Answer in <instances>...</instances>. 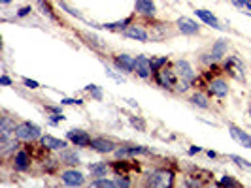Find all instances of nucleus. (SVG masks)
<instances>
[{
	"instance_id": "obj_1",
	"label": "nucleus",
	"mask_w": 251,
	"mask_h": 188,
	"mask_svg": "<svg viewBox=\"0 0 251 188\" xmlns=\"http://www.w3.org/2000/svg\"><path fill=\"white\" fill-rule=\"evenodd\" d=\"M14 136L23 143H32L36 139H40L44 134H42V128L38 124L31 122V120H21V122H17V128H16Z\"/></svg>"
},
{
	"instance_id": "obj_2",
	"label": "nucleus",
	"mask_w": 251,
	"mask_h": 188,
	"mask_svg": "<svg viewBox=\"0 0 251 188\" xmlns=\"http://www.w3.org/2000/svg\"><path fill=\"white\" fill-rule=\"evenodd\" d=\"M178 79L179 77H178V73H176V70H174V66H170V64L162 66L161 70H157V72L153 73V81L161 87V88H164V90H174Z\"/></svg>"
},
{
	"instance_id": "obj_3",
	"label": "nucleus",
	"mask_w": 251,
	"mask_h": 188,
	"mask_svg": "<svg viewBox=\"0 0 251 188\" xmlns=\"http://www.w3.org/2000/svg\"><path fill=\"white\" fill-rule=\"evenodd\" d=\"M223 70L227 72L229 77H233L236 81H246V66H244V62L238 55L225 57L223 58Z\"/></svg>"
},
{
	"instance_id": "obj_4",
	"label": "nucleus",
	"mask_w": 251,
	"mask_h": 188,
	"mask_svg": "<svg viewBox=\"0 0 251 188\" xmlns=\"http://www.w3.org/2000/svg\"><path fill=\"white\" fill-rule=\"evenodd\" d=\"M145 187H157V188H166L174 185V173L170 170H153L147 173L145 177Z\"/></svg>"
},
{
	"instance_id": "obj_5",
	"label": "nucleus",
	"mask_w": 251,
	"mask_h": 188,
	"mask_svg": "<svg viewBox=\"0 0 251 188\" xmlns=\"http://www.w3.org/2000/svg\"><path fill=\"white\" fill-rule=\"evenodd\" d=\"M149 154H153V149L143 145H117V149L113 151V156L117 160H130L134 156H149Z\"/></svg>"
},
{
	"instance_id": "obj_6",
	"label": "nucleus",
	"mask_w": 251,
	"mask_h": 188,
	"mask_svg": "<svg viewBox=\"0 0 251 188\" xmlns=\"http://www.w3.org/2000/svg\"><path fill=\"white\" fill-rule=\"evenodd\" d=\"M206 92L212 96V98H217V100H225L231 92V87H229V81L223 77V75H217L214 79L208 81L206 85Z\"/></svg>"
},
{
	"instance_id": "obj_7",
	"label": "nucleus",
	"mask_w": 251,
	"mask_h": 188,
	"mask_svg": "<svg viewBox=\"0 0 251 188\" xmlns=\"http://www.w3.org/2000/svg\"><path fill=\"white\" fill-rule=\"evenodd\" d=\"M10 166H12V170L17 171V173H27V171L31 170V166H32V156L31 153L27 151V149H17L16 153L10 156Z\"/></svg>"
},
{
	"instance_id": "obj_8",
	"label": "nucleus",
	"mask_w": 251,
	"mask_h": 188,
	"mask_svg": "<svg viewBox=\"0 0 251 188\" xmlns=\"http://www.w3.org/2000/svg\"><path fill=\"white\" fill-rule=\"evenodd\" d=\"M59 177H61L63 185H66V187H83L85 185V175L79 170H76V168L63 170L59 173Z\"/></svg>"
},
{
	"instance_id": "obj_9",
	"label": "nucleus",
	"mask_w": 251,
	"mask_h": 188,
	"mask_svg": "<svg viewBox=\"0 0 251 188\" xmlns=\"http://www.w3.org/2000/svg\"><path fill=\"white\" fill-rule=\"evenodd\" d=\"M91 149H93L94 153H100V154H113V151L117 149V143H115L111 137L98 136V137H93Z\"/></svg>"
},
{
	"instance_id": "obj_10",
	"label": "nucleus",
	"mask_w": 251,
	"mask_h": 188,
	"mask_svg": "<svg viewBox=\"0 0 251 188\" xmlns=\"http://www.w3.org/2000/svg\"><path fill=\"white\" fill-rule=\"evenodd\" d=\"M134 73H136L140 79H143V81L151 79V77H153L151 58H147L145 55H138V57H136V62H134Z\"/></svg>"
},
{
	"instance_id": "obj_11",
	"label": "nucleus",
	"mask_w": 251,
	"mask_h": 188,
	"mask_svg": "<svg viewBox=\"0 0 251 188\" xmlns=\"http://www.w3.org/2000/svg\"><path fill=\"white\" fill-rule=\"evenodd\" d=\"M66 139L70 141L74 147H91V141H93L89 132H85L81 128H72V130H68Z\"/></svg>"
},
{
	"instance_id": "obj_12",
	"label": "nucleus",
	"mask_w": 251,
	"mask_h": 188,
	"mask_svg": "<svg viewBox=\"0 0 251 188\" xmlns=\"http://www.w3.org/2000/svg\"><path fill=\"white\" fill-rule=\"evenodd\" d=\"M21 143L16 136H0V156L10 158L17 149H21Z\"/></svg>"
},
{
	"instance_id": "obj_13",
	"label": "nucleus",
	"mask_w": 251,
	"mask_h": 188,
	"mask_svg": "<svg viewBox=\"0 0 251 188\" xmlns=\"http://www.w3.org/2000/svg\"><path fill=\"white\" fill-rule=\"evenodd\" d=\"M187 102L191 103L193 107H198V109H212V96L206 92V90H195L187 96Z\"/></svg>"
},
{
	"instance_id": "obj_14",
	"label": "nucleus",
	"mask_w": 251,
	"mask_h": 188,
	"mask_svg": "<svg viewBox=\"0 0 251 188\" xmlns=\"http://www.w3.org/2000/svg\"><path fill=\"white\" fill-rule=\"evenodd\" d=\"M134 62H136V57H130L126 53H119L113 57V66L121 73H134Z\"/></svg>"
},
{
	"instance_id": "obj_15",
	"label": "nucleus",
	"mask_w": 251,
	"mask_h": 188,
	"mask_svg": "<svg viewBox=\"0 0 251 188\" xmlns=\"http://www.w3.org/2000/svg\"><path fill=\"white\" fill-rule=\"evenodd\" d=\"M172 66H174V70H176L178 77L187 79V81H191V83H195V81H197V72L193 70V66H191V62H189V60H176Z\"/></svg>"
},
{
	"instance_id": "obj_16",
	"label": "nucleus",
	"mask_w": 251,
	"mask_h": 188,
	"mask_svg": "<svg viewBox=\"0 0 251 188\" xmlns=\"http://www.w3.org/2000/svg\"><path fill=\"white\" fill-rule=\"evenodd\" d=\"M57 158L61 160V164H63V166H68V168H78V166L81 164V160H79V154L76 153V149H70V147H64V149H61Z\"/></svg>"
},
{
	"instance_id": "obj_17",
	"label": "nucleus",
	"mask_w": 251,
	"mask_h": 188,
	"mask_svg": "<svg viewBox=\"0 0 251 188\" xmlns=\"http://www.w3.org/2000/svg\"><path fill=\"white\" fill-rule=\"evenodd\" d=\"M227 128H229V132H231V137H233L236 143H240L242 147H246V149H251V136L248 132H244L240 126H236L234 122H229L227 124Z\"/></svg>"
},
{
	"instance_id": "obj_18",
	"label": "nucleus",
	"mask_w": 251,
	"mask_h": 188,
	"mask_svg": "<svg viewBox=\"0 0 251 188\" xmlns=\"http://www.w3.org/2000/svg\"><path fill=\"white\" fill-rule=\"evenodd\" d=\"M176 27L183 36H197L200 34V25L189 17H179L176 21Z\"/></svg>"
},
{
	"instance_id": "obj_19",
	"label": "nucleus",
	"mask_w": 251,
	"mask_h": 188,
	"mask_svg": "<svg viewBox=\"0 0 251 188\" xmlns=\"http://www.w3.org/2000/svg\"><path fill=\"white\" fill-rule=\"evenodd\" d=\"M123 36L125 38H130V40H136V42H149V32L143 29L142 25H128L125 30H123Z\"/></svg>"
},
{
	"instance_id": "obj_20",
	"label": "nucleus",
	"mask_w": 251,
	"mask_h": 188,
	"mask_svg": "<svg viewBox=\"0 0 251 188\" xmlns=\"http://www.w3.org/2000/svg\"><path fill=\"white\" fill-rule=\"evenodd\" d=\"M16 128H17L16 117L10 115L8 111H2V117H0V136H14Z\"/></svg>"
},
{
	"instance_id": "obj_21",
	"label": "nucleus",
	"mask_w": 251,
	"mask_h": 188,
	"mask_svg": "<svg viewBox=\"0 0 251 188\" xmlns=\"http://www.w3.org/2000/svg\"><path fill=\"white\" fill-rule=\"evenodd\" d=\"M40 145L47 151H61V149L68 147V139H59V137L46 134V136L40 137Z\"/></svg>"
},
{
	"instance_id": "obj_22",
	"label": "nucleus",
	"mask_w": 251,
	"mask_h": 188,
	"mask_svg": "<svg viewBox=\"0 0 251 188\" xmlns=\"http://www.w3.org/2000/svg\"><path fill=\"white\" fill-rule=\"evenodd\" d=\"M134 10H136L138 15H143V17H155V14H157V8H155L153 0H136Z\"/></svg>"
},
{
	"instance_id": "obj_23",
	"label": "nucleus",
	"mask_w": 251,
	"mask_h": 188,
	"mask_svg": "<svg viewBox=\"0 0 251 188\" xmlns=\"http://www.w3.org/2000/svg\"><path fill=\"white\" fill-rule=\"evenodd\" d=\"M227 51H229V40L221 38V40L214 42V45L210 49V55H212V58H214L215 62H219V60H223L227 57Z\"/></svg>"
},
{
	"instance_id": "obj_24",
	"label": "nucleus",
	"mask_w": 251,
	"mask_h": 188,
	"mask_svg": "<svg viewBox=\"0 0 251 188\" xmlns=\"http://www.w3.org/2000/svg\"><path fill=\"white\" fill-rule=\"evenodd\" d=\"M195 14H197V17L202 21V23H206L208 27H214V29H223L221 27V23H219V19L215 17L212 12H208V10H204V8H198V10H195Z\"/></svg>"
},
{
	"instance_id": "obj_25",
	"label": "nucleus",
	"mask_w": 251,
	"mask_h": 188,
	"mask_svg": "<svg viewBox=\"0 0 251 188\" xmlns=\"http://www.w3.org/2000/svg\"><path fill=\"white\" fill-rule=\"evenodd\" d=\"M111 170V166H108L106 162H94L89 166V173L93 179H98V177H108V173Z\"/></svg>"
},
{
	"instance_id": "obj_26",
	"label": "nucleus",
	"mask_w": 251,
	"mask_h": 188,
	"mask_svg": "<svg viewBox=\"0 0 251 188\" xmlns=\"http://www.w3.org/2000/svg\"><path fill=\"white\" fill-rule=\"evenodd\" d=\"M128 25H132V17H126L123 21H113V23H104L102 25V29H106V30H125Z\"/></svg>"
},
{
	"instance_id": "obj_27",
	"label": "nucleus",
	"mask_w": 251,
	"mask_h": 188,
	"mask_svg": "<svg viewBox=\"0 0 251 188\" xmlns=\"http://www.w3.org/2000/svg\"><path fill=\"white\" fill-rule=\"evenodd\" d=\"M89 187H93V188H117L115 187V179H108V177L91 179Z\"/></svg>"
},
{
	"instance_id": "obj_28",
	"label": "nucleus",
	"mask_w": 251,
	"mask_h": 188,
	"mask_svg": "<svg viewBox=\"0 0 251 188\" xmlns=\"http://www.w3.org/2000/svg\"><path fill=\"white\" fill-rule=\"evenodd\" d=\"M229 160H233L238 168H242V170H246V171H251L250 160H246V158H242V156H238V154H229Z\"/></svg>"
},
{
	"instance_id": "obj_29",
	"label": "nucleus",
	"mask_w": 251,
	"mask_h": 188,
	"mask_svg": "<svg viewBox=\"0 0 251 188\" xmlns=\"http://www.w3.org/2000/svg\"><path fill=\"white\" fill-rule=\"evenodd\" d=\"M193 85H195V83H191V81H187V79H181V77H179L172 92H176V94H185L187 90H191V87Z\"/></svg>"
},
{
	"instance_id": "obj_30",
	"label": "nucleus",
	"mask_w": 251,
	"mask_h": 188,
	"mask_svg": "<svg viewBox=\"0 0 251 188\" xmlns=\"http://www.w3.org/2000/svg\"><path fill=\"white\" fill-rule=\"evenodd\" d=\"M217 185H219V187H233V188H240V187H242V185H240V183L234 179L233 175H223V177H221V181H219Z\"/></svg>"
},
{
	"instance_id": "obj_31",
	"label": "nucleus",
	"mask_w": 251,
	"mask_h": 188,
	"mask_svg": "<svg viewBox=\"0 0 251 188\" xmlns=\"http://www.w3.org/2000/svg\"><path fill=\"white\" fill-rule=\"evenodd\" d=\"M233 6L234 8H238L240 12L251 15V0H233Z\"/></svg>"
},
{
	"instance_id": "obj_32",
	"label": "nucleus",
	"mask_w": 251,
	"mask_h": 188,
	"mask_svg": "<svg viewBox=\"0 0 251 188\" xmlns=\"http://www.w3.org/2000/svg\"><path fill=\"white\" fill-rule=\"evenodd\" d=\"M168 64V57H151V68H153V73L157 70H161L162 66Z\"/></svg>"
},
{
	"instance_id": "obj_33",
	"label": "nucleus",
	"mask_w": 251,
	"mask_h": 188,
	"mask_svg": "<svg viewBox=\"0 0 251 188\" xmlns=\"http://www.w3.org/2000/svg\"><path fill=\"white\" fill-rule=\"evenodd\" d=\"M132 185H134V183H132V181H130L126 175H119V173L115 175V187H117V188H119V187L128 188V187H132Z\"/></svg>"
},
{
	"instance_id": "obj_34",
	"label": "nucleus",
	"mask_w": 251,
	"mask_h": 188,
	"mask_svg": "<svg viewBox=\"0 0 251 188\" xmlns=\"http://www.w3.org/2000/svg\"><path fill=\"white\" fill-rule=\"evenodd\" d=\"M85 90H87V92H91V96H93L94 100H102V90H100V87H98V85L85 87Z\"/></svg>"
},
{
	"instance_id": "obj_35",
	"label": "nucleus",
	"mask_w": 251,
	"mask_h": 188,
	"mask_svg": "<svg viewBox=\"0 0 251 188\" xmlns=\"http://www.w3.org/2000/svg\"><path fill=\"white\" fill-rule=\"evenodd\" d=\"M128 120H130V124H132L138 132H145V122H143L140 117H128Z\"/></svg>"
},
{
	"instance_id": "obj_36",
	"label": "nucleus",
	"mask_w": 251,
	"mask_h": 188,
	"mask_svg": "<svg viewBox=\"0 0 251 188\" xmlns=\"http://www.w3.org/2000/svg\"><path fill=\"white\" fill-rule=\"evenodd\" d=\"M59 6H61L63 10H66V12L70 14V15H74V17H78V19H81V14H79L78 10H74V8H70V6L66 4V2H59Z\"/></svg>"
},
{
	"instance_id": "obj_37",
	"label": "nucleus",
	"mask_w": 251,
	"mask_h": 188,
	"mask_svg": "<svg viewBox=\"0 0 251 188\" xmlns=\"http://www.w3.org/2000/svg\"><path fill=\"white\" fill-rule=\"evenodd\" d=\"M38 6L42 8V12L47 15L49 19H53V12H51V8L47 6V2H44V0H38Z\"/></svg>"
},
{
	"instance_id": "obj_38",
	"label": "nucleus",
	"mask_w": 251,
	"mask_h": 188,
	"mask_svg": "<svg viewBox=\"0 0 251 188\" xmlns=\"http://www.w3.org/2000/svg\"><path fill=\"white\" fill-rule=\"evenodd\" d=\"M23 85L27 87V88H31V90L40 88V83H38V81H34V79H29V77H23Z\"/></svg>"
},
{
	"instance_id": "obj_39",
	"label": "nucleus",
	"mask_w": 251,
	"mask_h": 188,
	"mask_svg": "<svg viewBox=\"0 0 251 188\" xmlns=\"http://www.w3.org/2000/svg\"><path fill=\"white\" fill-rule=\"evenodd\" d=\"M31 12H32V8H31V6H25V8H21L17 12V17H27Z\"/></svg>"
},
{
	"instance_id": "obj_40",
	"label": "nucleus",
	"mask_w": 251,
	"mask_h": 188,
	"mask_svg": "<svg viewBox=\"0 0 251 188\" xmlns=\"http://www.w3.org/2000/svg\"><path fill=\"white\" fill-rule=\"evenodd\" d=\"M185 185H187V187H202V183H200V181H195V179H191V177H185Z\"/></svg>"
},
{
	"instance_id": "obj_41",
	"label": "nucleus",
	"mask_w": 251,
	"mask_h": 188,
	"mask_svg": "<svg viewBox=\"0 0 251 188\" xmlns=\"http://www.w3.org/2000/svg\"><path fill=\"white\" fill-rule=\"evenodd\" d=\"M61 103H66V105H72V103H78V105H81L83 103V100H72V98H64Z\"/></svg>"
},
{
	"instance_id": "obj_42",
	"label": "nucleus",
	"mask_w": 251,
	"mask_h": 188,
	"mask_svg": "<svg viewBox=\"0 0 251 188\" xmlns=\"http://www.w3.org/2000/svg\"><path fill=\"white\" fill-rule=\"evenodd\" d=\"M0 83H2L4 87H10L12 85V79H10L8 75H2V77H0Z\"/></svg>"
},
{
	"instance_id": "obj_43",
	"label": "nucleus",
	"mask_w": 251,
	"mask_h": 188,
	"mask_svg": "<svg viewBox=\"0 0 251 188\" xmlns=\"http://www.w3.org/2000/svg\"><path fill=\"white\" fill-rule=\"evenodd\" d=\"M200 151H202V149H200V147H197V145H193V147H191V149H189V154H191V156H193V154L200 153Z\"/></svg>"
},
{
	"instance_id": "obj_44",
	"label": "nucleus",
	"mask_w": 251,
	"mask_h": 188,
	"mask_svg": "<svg viewBox=\"0 0 251 188\" xmlns=\"http://www.w3.org/2000/svg\"><path fill=\"white\" fill-rule=\"evenodd\" d=\"M208 156H210V158H215V156H217V153H215V151H208Z\"/></svg>"
},
{
	"instance_id": "obj_45",
	"label": "nucleus",
	"mask_w": 251,
	"mask_h": 188,
	"mask_svg": "<svg viewBox=\"0 0 251 188\" xmlns=\"http://www.w3.org/2000/svg\"><path fill=\"white\" fill-rule=\"evenodd\" d=\"M248 115H250V120H251V102H250V105H248Z\"/></svg>"
},
{
	"instance_id": "obj_46",
	"label": "nucleus",
	"mask_w": 251,
	"mask_h": 188,
	"mask_svg": "<svg viewBox=\"0 0 251 188\" xmlns=\"http://www.w3.org/2000/svg\"><path fill=\"white\" fill-rule=\"evenodd\" d=\"M10 2H12V0H2V4H4V6H6V4H10Z\"/></svg>"
}]
</instances>
